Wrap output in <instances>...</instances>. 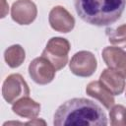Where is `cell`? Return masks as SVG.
I'll use <instances>...</instances> for the list:
<instances>
[{"instance_id":"6da1fadb","label":"cell","mask_w":126,"mask_h":126,"mask_svg":"<svg viewBox=\"0 0 126 126\" xmlns=\"http://www.w3.org/2000/svg\"><path fill=\"white\" fill-rule=\"evenodd\" d=\"M55 126H105L107 118L102 108L91 99L75 97L63 102L53 116Z\"/></svg>"},{"instance_id":"9a60e30c","label":"cell","mask_w":126,"mask_h":126,"mask_svg":"<svg viewBox=\"0 0 126 126\" xmlns=\"http://www.w3.org/2000/svg\"><path fill=\"white\" fill-rule=\"evenodd\" d=\"M109 118L112 126H126V107L121 104L113 105L109 111Z\"/></svg>"},{"instance_id":"2e32d148","label":"cell","mask_w":126,"mask_h":126,"mask_svg":"<svg viewBox=\"0 0 126 126\" xmlns=\"http://www.w3.org/2000/svg\"><path fill=\"white\" fill-rule=\"evenodd\" d=\"M25 124H26V125H40V124L46 125V122H45L44 120H42V119L32 118L31 121H29V122H27V123H25Z\"/></svg>"},{"instance_id":"277c9868","label":"cell","mask_w":126,"mask_h":126,"mask_svg":"<svg viewBox=\"0 0 126 126\" xmlns=\"http://www.w3.org/2000/svg\"><path fill=\"white\" fill-rule=\"evenodd\" d=\"M30 88L21 74H11L3 82L2 96L8 103H14L18 99L29 96Z\"/></svg>"},{"instance_id":"7c38bea8","label":"cell","mask_w":126,"mask_h":126,"mask_svg":"<svg viewBox=\"0 0 126 126\" xmlns=\"http://www.w3.org/2000/svg\"><path fill=\"white\" fill-rule=\"evenodd\" d=\"M40 104L29 96H24L12 105V110L20 117L32 119L35 118L40 112Z\"/></svg>"},{"instance_id":"ba28073f","label":"cell","mask_w":126,"mask_h":126,"mask_svg":"<svg viewBox=\"0 0 126 126\" xmlns=\"http://www.w3.org/2000/svg\"><path fill=\"white\" fill-rule=\"evenodd\" d=\"M48 22L54 31L63 33L71 32L75 27L74 17L62 6H55L50 10Z\"/></svg>"},{"instance_id":"e0dca14e","label":"cell","mask_w":126,"mask_h":126,"mask_svg":"<svg viewBox=\"0 0 126 126\" xmlns=\"http://www.w3.org/2000/svg\"><path fill=\"white\" fill-rule=\"evenodd\" d=\"M5 3H6V1L5 0H2V4H3V8H2V15H1V18H4L5 17V15H6V13L8 12V6H6V8H5Z\"/></svg>"},{"instance_id":"30bf717a","label":"cell","mask_w":126,"mask_h":126,"mask_svg":"<svg viewBox=\"0 0 126 126\" xmlns=\"http://www.w3.org/2000/svg\"><path fill=\"white\" fill-rule=\"evenodd\" d=\"M99 81L113 95L121 94L126 87V82L124 77L120 73L110 68L104 69L101 72L99 76Z\"/></svg>"},{"instance_id":"5bb4252c","label":"cell","mask_w":126,"mask_h":126,"mask_svg":"<svg viewBox=\"0 0 126 126\" xmlns=\"http://www.w3.org/2000/svg\"><path fill=\"white\" fill-rule=\"evenodd\" d=\"M106 35L108 41L117 47H126V24L121 25L115 29H107Z\"/></svg>"},{"instance_id":"3957f363","label":"cell","mask_w":126,"mask_h":126,"mask_svg":"<svg viewBox=\"0 0 126 126\" xmlns=\"http://www.w3.org/2000/svg\"><path fill=\"white\" fill-rule=\"evenodd\" d=\"M71 49L68 39L60 36L51 37L41 53V56L46 58L55 68L56 71L63 69L68 63V53Z\"/></svg>"},{"instance_id":"7a4b0ae2","label":"cell","mask_w":126,"mask_h":126,"mask_svg":"<svg viewBox=\"0 0 126 126\" xmlns=\"http://www.w3.org/2000/svg\"><path fill=\"white\" fill-rule=\"evenodd\" d=\"M78 16L86 23L105 27L120 19L126 0H74Z\"/></svg>"},{"instance_id":"9c48e42d","label":"cell","mask_w":126,"mask_h":126,"mask_svg":"<svg viewBox=\"0 0 126 126\" xmlns=\"http://www.w3.org/2000/svg\"><path fill=\"white\" fill-rule=\"evenodd\" d=\"M102 59L108 68L126 78V51L117 46H106L101 52Z\"/></svg>"},{"instance_id":"5b68a950","label":"cell","mask_w":126,"mask_h":126,"mask_svg":"<svg viewBox=\"0 0 126 126\" xmlns=\"http://www.w3.org/2000/svg\"><path fill=\"white\" fill-rule=\"evenodd\" d=\"M71 72L78 77H91L97 68L95 56L87 50H82L73 55L69 63Z\"/></svg>"},{"instance_id":"8fae6325","label":"cell","mask_w":126,"mask_h":126,"mask_svg":"<svg viewBox=\"0 0 126 126\" xmlns=\"http://www.w3.org/2000/svg\"><path fill=\"white\" fill-rule=\"evenodd\" d=\"M86 93L88 95L97 99L107 109H110L115 103L113 94L102 85L100 81H92L89 83L86 88Z\"/></svg>"},{"instance_id":"52a82bcc","label":"cell","mask_w":126,"mask_h":126,"mask_svg":"<svg viewBox=\"0 0 126 126\" xmlns=\"http://www.w3.org/2000/svg\"><path fill=\"white\" fill-rule=\"evenodd\" d=\"M37 16V8L32 0H17L11 7V17L19 25H30Z\"/></svg>"},{"instance_id":"ac0fdd59","label":"cell","mask_w":126,"mask_h":126,"mask_svg":"<svg viewBox=\"0 0 126 126\" xmlns=\"http://www.w3.org/2000/svg\"><path fill=\"white\" fill-rule=\"evenodd\" d=\"M125 95H126V94H125Z\"/></svg>"},{"instance_id":"8992f818","label":"cell","mask_w":126,"mask_h":126,"mask_svg":"<svg viewBox=\"0 0 126 126\" xmlns=\"http://www.w3.org/2000/svg\"><path fill=\"white\" fill-rule=\"evenodd\" d=\"M54 66L43 56L34 58L29 65V75L37 85H47L55 77Z\"/></svg>"},{"instance_id":"4fadbf2b","label":"cell","mask_w":126,"mask_h":126,"mask_svg":"<svg viewBox=\"0 0 126 126\" xmlns=\"http://www.w3.org/2000/svg\"><path fill=\"white\" fill-rule=\"evenodd\" d=\"M4 59L10 68H18L26 59L25 49L20 44H14L8 47L4 52Z\"/></svg>"}]
</instances>
